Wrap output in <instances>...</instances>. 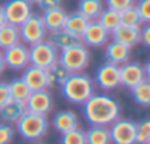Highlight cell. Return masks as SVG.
I'll return each instance as SVG.
<instances>
[{
  "instance_id": "obj_1",
  "label": "cell",
  "mask_w": 150,
  "mask_h": 144,
  "mask_svg": "<svg viewBox=\"0 0 150 144\" xmlns=\"http://www.w3.org/2000/svg\"><path fill=\"white\" fill-rule=\"evenodd\" d=\"M121 104L109 94H91L83 103V115L91 125L108 126L119 118Z\"/></svg>"
},
{
  "instance_id": "obj_2",
  "label": "cell",
  "mask_w": 150,
  "mask_h": 144,
  "mask_svg": "<svg viewBox=\"0 0 150 144\" xmlns=\"http://www.w3.org/2000/svg\"><path fill=\"white\" fill-rule=\"evenodd\" d=\"M60 91L68 102L74 104H83L94 93V84L88 75L81 72H72L60 84Z\"/></svg>"
},
{
  "instance_id": "obj_3",
  "label": "cell",
  "mask_w": 150,
  "mask_h": 144,
  "mask_svg": "<svg viewBox=\"0 0 150 144\" xmlns=\"http://www.w3.org/2000/svg\"><path fill=\"white\" fill-rule=\"evenodd\" d=\"M16 131L27 141H40L49 131V121L44 115L27 110L18 119Z\"/></svg>"
},
{
  "instance_id": "obj_4",
  "label": "cell",
  "mask_w": 150,
  "mask_h": 144,
  "mask_svg": "<svg viewBox=\"0 0 150 144\" xmlns=\"http://www.w3.org/2000/svg\"><path fill=\"white\" fill-rule=\"evenodd\" d=\"M69 74L72 72H81L90 65V52L88 47L83 43H77L66 49L59 50L57 60Z\"/></svg>"
},
{
  "instance_id": "obj_5",
  "label": "cell",
  "mask_w": 150,
  "mask_h": 144,
  "mask_svg": "<svg viewBox=\"0 0 150 144\" xmlns=\"http://www.w3.org/2000/svg\"><path fill=\"white\" fill-rule=\"evenodd\" d=\"M30 53V65L38 66L41 69H47L59 60V50L47 40L38 41L28 47Z\"/></svg>"
},
{
  "instance_id": "obj_6",
  "label": "cell",
  "mask_w": 150,
  "mask_h": 144,
  "mask_svg": "<svg viewBox=\"0 0 150 144\" xmlns=\"http://www.w3.org/2000/svg\"><path fill=\"white\" fill-rule=\"evenodd\" d=\"M19 34H21V41L24 44H35L38 41L46 40L47 37V30L44 27L43 18L38 13H31L21 25H19Z\"/></svg>"
},
{
  "instance_id": "obj_7",
  "label": "cell",
  "mask_w": 150,
  "mask_h": 144,
  "mask_svg": "<svg viewBox=\"0 0 150 144\" xmlns=\"http://www.w3.org/2000/svg\"><path fill=\"white\" fill-rule=\"evenodd\" d=\"M149 80V63L146 66L140 65L138 62H125L119 65V84L132 88L134 85L140 84L141 81Z\"/></svg>"
},
{
  "instance_id": "obj_8",
  "label": "cell",
  "mask_w": 150,
  "mask_h": 144,
  "mask_svg": "<svg viewBox=\"0 0 150 144\" xmlns=\"http://www.w3.org/2000/svg\"><path fill=\"white\" fill-rule=\"evenodd\" d=\"M137 124L129 119H116L110 124L109 134L113 144H135Z\"/></svg>"
},
{
  "instance_id": "obj_9",
  "label": "cell",
  "mask_w": 150,
  "mask_h": 144,
  "mask_svg": "<svg viewBox=\"0 0 150 144\" xmlns=\"http://www.w3.org/2000/svg\"><path fill=\"white\" fill-rule=\"evenodd\" d=\"M2 8L6 21L18 27L33 13V3L28 0H6Z\"/></svg>"
},
{
  "instance_id": "obj_10",
  "label": "cell",
  "mask_w": 150,
  "mask_h": 144,
  "mask_svg": "<svg viewBox=\"0 0 150 144\" xmlns=\"http://www.w3.org/2000/svg\"><path fill=\"white\" fill-rule=\"evenodd\" d=\"M94 81L105 91L115 90L116 87L121 85L119 84V66L110 62H105L96 71Z\"/></svg>"
},
{
  "instance_id": "obj_11",
  "label": "cell",
  "mask_w": 150,
  "mask_h": 144,
  "mask_svg": "<svg viewBox=\"0 0 150 144\" xmlns=\"http://www.w3.org/2000/svg\"><path fill=\"white\" fill-rule=\"evenodd\" d=\"M2 53H3L6 68H11L13 71H21L30 65L28 47L24 43H18L15 46H11V47L5 49Z\"/></svg>"
},
{
  "instance_id": "obj_12",
  "label": "cell",
  "mask_w": 150,
  "mask_h": 144,
  "mask_svg": "<svg viewBox=\"0 0 150 144\" xmlns=\"http://www.w3.org/2000/svg\"><path fill=\"white\" fill-rule=\"evenodd\" d=\"M27 110L38 113V115H47L53 110V97L50 94V91H47L46 88L43 90H37V91H31V94L28 96V99L24 102Z\"/></svg>"
},
{
  "instance_id": "obj_13",
  "label": "cell",
  "mask_w": 150,
  "mask_h": 144,
  "mask_svg": "<svg viewBox=\"0 0 150 144\" xmlns=\"http://www.w3.org/2000/svg\"><path fill=\"white\" fill-rule=\"evenodd\" d=\"M110 32L97 21H90L81 35V43L87 47H102L108 43Z\"/></svg>"
},
{
  "instance_id": "obj_14",
  "label": "cell",
  "mask_w": 150,
  "mask_h": 144,
  "mask_svg": "<svg viewBox=\"0 0 150 144\" xmlns=\"http://www.w3.org/2000/svg\"><path fill=\"white\" fill-rule=\"evenodd\" d=\"M25 84L31 88V91H37V90H43L47 88V75H46V69H41L38 66L34 65H28L27 68H24L22 77H21Z\"/></svg>"
},
{
  "instance_id": "obj_15",
  "label": "cell",
  "mask_w": 150,
  "mask_h": 144,
  "mask_svg": "<svg viewBox=\"0 0 150 144\" xmlns=\"http://www.w3.org/2000/svg\"><path fill=\"white\" fill-rule=\"evenodd\" d=\"M140 32H141V27L119 24L115 30L110 31V35L113 40H116L128 47H132V46L140 43Z\"/></svg>"
},
{
  "instance_id": "obj_16",
  "label": "cell",
  "mask_w": 150,
  "mask_h": 144,
  "mask_svg": "<svg viewBox=\"0 0 150 144\" xmlns=\"http://www.w3.org/2000/svg\"><path fill=\"white\" fill-rule=\"evenodd\" d=\"M105 56H106V62H110V63H115L119 66L129 60L131 47H128L116 40H112L110 43H106Z\"/></svg>"
},
{
  "instance_id": "obj_17",
  "label": "cell",
  "mask_w": 150,
  "mask_h": 144,
  "mask_svg": "<svg viewBox=\"0 0 150 144\" xmlns=\"http://www.w3.org/2000/svg\"><path fill=\"white\" fill-rule=\"evenodd\" d=\"M47 34L49 35L46 37V40L50 41L57 50H62V49H66V47L74 46V44H77V43H81V38L78 35L69 32L65 28L57 30V31H50Z\"/></svg>"
},
{
  "instance_id": "obj_18",
  "label": "cell",
  "mask_w": 150,
  "mask_h": 144,
  "mask_svg": "<svg viewBox=\"0 0 150 144\" xmlns=\"http://www.w3.org/2000/svg\"><path fill=\"white\" fill-rule=\"evenodd\" d=\"M53 126L60 134L68 132L78 126V116L74 110H60L53 118Z\"/></svg>"
},
{
  "instance_id": "obj_19",
  "label": "cell",
  "mask_w": 150,
  "mask_h": 144,
  "mask_svg": "<svg viewBox=\"0 0 150 144\" xmlns=\"http://www.w3.org/2000/svg\"><path fill=\"white\" fill-rule=\"evenodd\" d=\"M41 18H43V22H44L47 32L57 31V30L63 28V24H65V19H66V11L60 6H56L50 11L43 12Z\"/></svg>"
},
{
  "instance_id": "obj_20",
  "label": "cell",
  "mask_w": 150,
  "mask_h": 144,
  "mask_svg": "<svg viewBox=\"0 0 150 144\" xmlns=\"http://www.w3.org/2000/svg\"><path fill=\"white\" fill-rule=\"evenodd\" d=\"M27 112L25 103L18 100H9L6 104L0 107V118L8 124H16L18 119Z\"/></svg>"
},
{
  "instance_id": "obj_21",
  "label": "cell",
  "mask_w": 150,
  "mask_h": 144,
  "mask_svg": "<svg viewBox=\"0 0 150 144\" xmlns=\"http://www.w3.org/2000/svg\"><path fill=\"white\" fill-rule=\"evenodd\" d=\"M88 22H90V19H87L83 13H80L77 11V12H72V13H66V19H65L63 28L81 38V35H83L84 30L87 28Z\"/></svg>"
},
{
  "instance_id": "obj_22",
  "label": "cell",
  "mask_w": 150,
  "mask_h": 144,
  "mask_svg": "<svg viewBox=\"0 0 150 144\" xmlns=\"http://www.w3.org/2000/svg\"><path fill=\"white\" fill-rule=\"evenodd\" d=\"M18 43H21V34H19L18 25L6 22L0 27V49L5 50V49L15 46Z\"/></svg>"
},
{
  "instance_id": "obj_23",
  "label": "cell",
  "mask_w": 150,
  "mask_h": 144,
  "mask_svg": "<svg viewBox=\"0 0 150 144\" xmlns=\"http://www.w3.org/2000/svg\"><path fill=\"white\" fill-rule=\"evenodd\" d=\"M86 144H112L109 128L103 125H91L86 131Z\"/></svg>"
},
{
  "instance_id": "obj_24",
  "label": "cell",
  "mask_w": 150,
  "mask_h": 144,
  "mask_svg": "<svg viewBox=\"0 0 150 144\" xmlns=\"http://www.w3.org/2000/svg\"><path fill=\"white\" fill-rule=\"evenodd\" d=\"M103 9V0H80L78 2V12L90 21H96Z\"/></svg>"
},
{
  "instance_id": "obj_25",
  "label": "cell",
  "mask_w": 150,
  "mask_h": 144,
  "mask_svg": "<svg viewBox=\"0 0 150 144\" xmlns=\"http://www.w3.org/2000/svg\"><path fill=\"white\" fill-rule=\"evenodd\" d=\"M129 90H131V96L137 104H140L143 107L150 106V83H149V80L141 81L140 84L134 85Z\"/></svg>"
},
{
  "instance_id": "obj_26",
  "label": "cell",
  "mask_w": 150,
  "mask_h": 144,
  "mask_svg": "<svg viewBox=\"0 0 150 144\" xmlns=\"http://www.w3.org/2000/svg\"><path fill=\"white\" fill-rule=\"evenodd\" d=\"M46 75H47V87H54V85H60L66 80L69 72L59 62H56L54 65L46 69Z\"/></svg>"
},
{
  "instance_id": "obj_27",
  "label": "cell",
  "mask_w": 150,
  "mask_h": 144,
  "mask_svg": "<svg viewBox=\"0 0 150 144\" xmlns=\"http://www.w3.org/2000/svg\"><path fill=\"white\" fill-rule=\"evenodd\" d=\"M8 85H9V93H11L12 100L25 102L28 99V96L31 94V88L25 84V81L22 78H16V80L11 81Z\"/></svg>"
},
{
  "instance_id": "obj_28",
  "label": "cell",
  "mask_w": 150,
  "mask_h": 144,
  "mask_svg": "<svg viewBox=\"0 0 150 144\" xmlns=\"http://www.w3.org/2000/svg\"><path fill=\"white\" fill-rule=\"evenodd\" d=\"M99 24H102L109 32L112 30H115L119 24H121V18H119V12L113 11V9H103L102 13L99 15V18L96 19Z\"/></svg>"
},
{
  "instance_id": "obj_29",
  "label": "cell",
  "mask_w": 150,
  "mask_h": 144,
  "mask_svg": "<svg viewBox=\"0 0 150 144\" xmlns=\"http://www.w3.org/2000/svg\"><path fill=\"white\" fill-rule=\"evenodd\" d=\"M60 144H86V131L77 126L68 132H63L60 137Z\"/></svg>"
},
{
  "instance_id": "obj_30",
  "label": "cell",
  "mask_w": 150,
  "mask_h": 144,
  "mask_svg": "<svg viewBox=\"0 0 150 144\" xmlns=\"http://www.w3.org/2000/svg\"><path fill=\"white\" fill-rule=\"evenodd\" d=\"M119 18H121V24L124 25H132V27H141V18L135 9V6H129L124 11L119 12Z\"/></svg>"
},
{
  "instance_id": "obj_31",
  "label": "cell",
  "mask_w": 150,
  "mask_h": 144,
  "mask_svg": "<svg viewBox=\"0 0 150 144\" xmlns=\"http://www.w3.org/2000/svg\"><path fill=\"white\" fill-rule=\"evenodd\" d=\"M135 144H150V119H143L137 124Z\"/></svg>"
},
{
  "instance_id": "obj_32",
  "label": "cell",
  "mask_w": 150,
  "mask_h": 144,
  "mask_svg": "<svg viewBox=\"0 0 150 144\" xmlns=\"http://www.w3.org/2000/svg\"><path fill=\"white\" fill-rule=\"evenodd\" d=\"M15 135V129L8 122L0 124V144H11Z\"/></svg>"
},
{
  "instance_id": "obj_33",
  "label": "cell",
  "mask_w": 150,
  "mask_h": 144,
  "mask_svg": "<svg viewBox=\"0 0 150 144\" xmlns=\"http://www.w3.org/2000/svg\"><path fill=\"white\" fill-rule=\"evenodd\" d=\"M143 24H149L150 21V0H140L137 5H134Z\"/></svg>"
},
{
  "instance_id": "obj_34",
  "label": "cell",
  "mask_w": 150,
  "mask_h": 144,
  "mask_svg": "<svg viewBox=\"0 0 150 144\" xmlns=\"http://www.w3.org/2000/svg\"><path fill=\"white\" fill-rule=\"evenodd\" d=\"M135 5V0H106V6L109 9H113V11H124L129 6H134Z\"/></svg>"
},
{
  "instance_id": "obj_35",
  "label": "cell",
  "mask_w": 150,
  "mask_h": 144,
  "mask_svg": "<svg viewBox=\"0 0 150 144\" xmlns=\"http://www.w3.org/2000/svg\"><path fill=\"white\" fill-rule=\"evenodd\" d=\"M41 12H46V11H50L56 6H60V0H38L35 3Z\"/></svg>"
},
{
  "instance_id": "obj_36",
  "label": "cell",
  "mask_w": 150,
  "mask_h": 144,
  "mask_svg": "<svg viewBox=\"0 0 150 144\" xmlns=\"http://www.w3.org/2000/svg\"><path fill=\"white\" fill-rule=\"evenodd\" d=\"M11 99V93H9V85L6 83H0V107L3 104H6Z\"/></svg>"
},
{
  "instance_id": "obj_37",
  "label": "cell",
  "mask_w": 150,
  "mask_h": 144,
  "mask_svg": "<svg viewBox=\"0 0 150 144\" xmlns=\"http://www.w3.org/2000/svg\"><path fill=\"white\" fill-rule=\"evenodd\" d=\"M140 43H143L146 47L150 46V25H149V24H143V27H141Z\"/></svg>"
},
{
  "instance_id": "obj_38",
  "label": "cell",
  "mask_w": 150,
  "mask_h": 144,
  "mask_svg": "<svg viewBox=\"0 0 150 144\" xmlns=\"http://www.w3.org/2000/svg\"><path fill=\"white\" fill-rule=\"evenodd\" d=\"M6 69V65H5V59H3V53L0 52V75L3 74V71Z\"/></svg>"
},
{
  "instance_id": "obj_39",
  "label": "cell",
  "mask_w": 150,
  "mask_h": 144,
  "mask_svg": "<svg viewBox=\"0 0 150 144\" xmlns=\"http://www.w3.org/2000/svg\"><path fill=\"white\" fill-rule=\"evenodd\" d=\"M6 16H5V12H3V8L0 6V27H2L3 24H6Z\"/></svg>"
},
{
  "instance_id": "obj_40",
  "label": "cell",
  "mask_w": 150,
  "mask_h": 144,
  "mask_svg": "<svg viewBox=\"0 0 150 144\" xmlns=\"http://www.w3.org/2000/svg\"><path fill=\"white\" fill-rule=\"evenodd\" d=\"M28 2H31V3H37L38 0H28Z\"/></svg>"
},
{
  "instance_id": "obj_41",
  "label": "cell",
  "mask_w": 150,
  "mask_h": 144,
  "mask_svg": "<svg viewBox=\"0 0 150 144\" xmlns=\"http://www.w3.org/2000/svg\"><path fill=\"white\" fill-rule=\"evenodd\" d=\"M35 144H43V143H35Z\"/></svg>"
}]
</instances>
